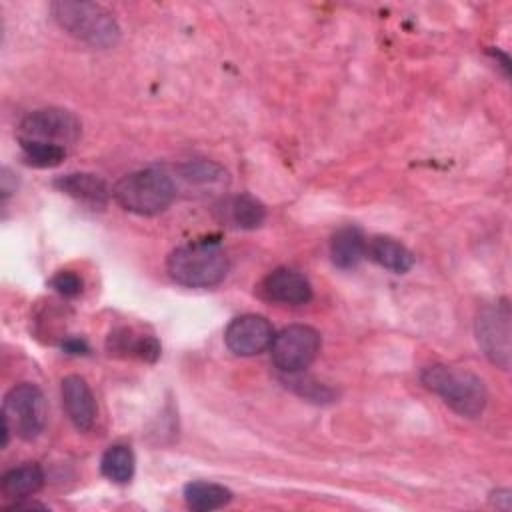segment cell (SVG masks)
Listing matches in <instances>:
<instances>
[{"label": "cell", "mask_w": 512, "mask_h": 512, "mask_svg": "<svg viewBox=\"0 0 512 512\" xmlns=\"http://www.w3.org/2000/svg\"><path fill=\"white\" fill-rule=\"evenodd\" d=\"M166 270L182 286L210 288L224 280L228 256L218 240H194L170 252Z\"/></svg>", "instance_id": "6da1fadb"}, {"label": "cell", "mask_w": 512, "mask_h": 512, "mask_svg": "<svg viewBox=\"0 0 512 512\" xmlns=\"http://www.w3.org/2000/svg\"><path fill=\"white\" fill-rule=\"evenodd\" d=\"M420 380L430 392L438 394L444 404H448L456 414L466 418L478 416L488 402V392L482 378L462 368L432 364L422 370Z\"/></svg>", "instance_id": "7a4b0ae2"}, {"label": "cell", "mask_w": 512, "mask_h": 512, "mask_svg": "<svg viewBox=\"0 0 512 512\" xmlns=\"http://www.w3.org/2000/svg\"><path fill=\"white\" fill-rule=\"evenodd\" d=\"M112 196L124 210L140 216H152L172 204L176 184L164 170L146 168L118 180Z\"/></svg>", "instance_id": "3957f363"}, {"label": "cell", "mask_w": 512, "mask_h": 512, "mask_svg": "<svg viewBox=\"0 0 512 512\" xmlns=\"http://www.w3.org/2000/svg\"><path fill=\"white\" fill-rule=\"evenodd\" d=\"M50 8L60 28L90 46L110 48L120 38L118 22L108 10L98 4L62 0L54 2Z\"/></svg>", "instance_id": "277c9868"}, {"label": "cell", "mask_w": 512, "mask_h": 512, "mask_svg": "<svg viewBox=\"0 0 512 512\" xmlns=\"http://www.w3.org/2000/svg\"><path fill=\"white\" fill-rule=\"evenodd\" d=\"M2 422L22 440H34L46 426V400L36 384L14 386L2 402Z\"/></svg>", "instance_id": "5b68a950"}, {"label": "cell", "mask_w": 512, "mask_h": 512, "mask_svg": "<svg viewBox=\"0 0 512 512\" xmlns=\"http://www.w3.org/2000/svg\"><path fill=\"white\" fill-rule=\"evenodd\" d=\"M320 350V334L312 326L292 324L274 334L270 356L278 370L298 374L306 370Z\"/></svg>", "instance_id": "8992f818"}, {"label": "cell", "mask_w": 512, "mask_h": 512, "mask_svg": "<svg viewBox=\"0 0 512 512\" xmlns=\"http://www.w3.org/2000/svg\"><path fill=\"white\" fill-rule=\"evenodd\" d=\"M80 120L64 108H38L20 122L18 140L64 146L80 138Z\"/></svg>", "instance_id": "52a82bcc"}, {"label": "cell", "mask_w": 512, "mask_h": 512, "mask_svg": "<svg viewBox=\"0 0 512 512\" xmlns=\"http://www.w3.org/2000/svg\"><path fill=\"white\" fill-rule=\"evenodd\" d=\"M476 338L486 358L508 370L510 366V306L506 300L484 306L476 316Z\"/></svg>", "instance_id": "ba28073f"}, {"label": "cell", "mask_w": 512, "mask_h": 512, "mask_svg": "<svg viewBox=\"0 0 512 512\" xmlns=\"http://www.w3.org/2000/svg\"><path fill=\"white\" fill-rule=\"evenodd\" d=\"M274 340L272 324L260 314H242L234 318L224 332L226 346L238 356H254L270 348Z\"/></svg>", "instance_id": "9c48e42d"}, {"label": "cell", "mask_w": 512, "mask_h": 512, "mask_svg": "<svg viewBox=\"0 0 512 512\" xmlns=\"http://www.w3.org/2000/svg\"><path fill=\"white\" fill-rule=\"evenodd\" d=\"M262 294L280 304H290V306H300L310 302L312 298V286L304 278V274L290 270V268H276L272 270L260 286Z\"/></svg>", "instance_id": "30bf717a"}, {"label": "cell", "mask_w": 512, "mask_h": 512, "mask_svg": "<svg viewBox=\"0 0 512 512\" xmlns=\"http://www.w3.org/2000/svg\"><path fill=\"white\" fill-rule=\"evenodd\" d=\"M62 406L70 418V422L86 432L94 426L96 420V400L82 376L70 374L62 380Z\"/></svg>", "instance_id": "8fae6325"}, {"label": "cell", "mask_w": 512, "mask_h": 512, "mask_svg": "<svg viewBox=\"0 0 512 512\" xmlns=\"http://www.w3.org/2000/svg\"><path fill=\"white\" fill-rule=\"evenodd\" d=\"M218 216L224 224L240 230H254L266 218V208L260 200L250 194H238L224 198L218 204Z\"/></svg>", "instance_id": "7c38bea8"}, {"label": "cell", "mask_w": 512, "mask_h": 512, "mask_svg": "<svg viewBox=\"0 0 512 512\" xmlns=\"http://www.w3.org/2000/svg\"><path fill=\"white\" fill-rule=\"evenodd\" d=\"M108 350L116 356H130L154 362L160 356V344L150 334H136L132 328H118L108 336Z\"/></svg>", "instance_id": "4fadbf2b"}, {"label": "cell", "mask_w": 512, "mask_h": 512, "mask_svg": "<svg viewBox=\"0 0 512 512\" xmlns=\"http://www.w3.org/2000/svg\"><path fill=\"white\" fill-rule=\"evenodd\" d=\"M54 186L80 202H88V204H96V206L106 204V200L110 196L106 182L102 178H98L94 174H86V172L64 174L54 180Z\"/></svg>", "instance_id": "5bb4252c"}, {"label": "cell", "mask_w": 512, "mask_h": 512, "mask_svg": "<svg viewBox=\"0 0 512 512\" xmlns=\"http://www.w3.org/2000/svg\"><path fill=\"white\" fill-rule=\"evenodd\" d=\"M44 484V472L36 462H24L16 468H10L4 472L0 480L2 494L6 498L16 500H26L32 494H36Z\"/></svg>", "instance_id": "9a60e30c"}, {"label": "cell", "mask_w": 512, "mask_h": 512, "mask_svg": "<svg viewBox=\"0 0 512 512\" xmlns=\"http://www.w3.org/2000/svg\"><path fill=\"white\" fill-rule=\"evenodd\" d=\"M366 252L376 264H380L382 268L392 270L396 274L408 272L414 264L412 252L402 242H398L390 236H374L366 244Z\"/></svg>", "instance_id": "2e32d148"}, {"label": "cell", "mask_w": 512, "mask_h": 512, "mask_svg": "<svg viewBox=\"0 0 512 512\" xmlns=\"http://www.w3.org/2000/svg\"><path fill=\"white\" fill-rule=\"evenodd\" d=\"M366 254V242L358 228L344 226L330 240V256L338 268H354Z\"/></svg>", "instance_id": "e0dca14e"}, {"label": "cell", "mask_w": 512, "mask_h": 512, "mask_svg": "<svg viewBox=\"0 0 512 512\" xmlns=\"http://www.w3.org/2000/svg\"><path fill=\"white\" fill-rule=\"evenodd\" d=\"M184 500L190 510L210 512L226 506L232 500V492L214 482H190L184 486Z\"/></svg>", "instance_id": "ac0fdd59"}, {"label": "cell", "mask_w": 512, "mask_h": 512, "mask_svg": "<svg viewBox=\"0 0 512 512\" xmlns=\"http://www.w3.org/2000/svg\"><path fill=\"white\" fill-rule=\"evenodd\" d=\"M100 470L112 482H118V484L128 482L134 474V454H132V450L124 444L110 446L102 454Z\"/></svg>", "instance_id": "d6986e66"}, {"label": "cell", "mask_w": 512, "mask_h": 512, "mask_svg": "<svg viewBox=\"0 0 512 512\" xmlns=\"http://www.w3.org/2000/svg\"><path fill=\"white\" fill-rule=\"evenodd\" d=\"M180 178L186 184H194L208 190H218L226 184V172L212 162H188L180 166Z\"/></svg>", "instance_id": "ffe728a7"}, {"label": "cell", "mask_w": 512, "mask_h": 512, "mask_svg": "<svg viewBox=\"0 0 512 512\" xmlns=\"http://www.w3.org/2000/svg\"><path fill=\"white\" fill-rule=\"evenodd\" d=\"M20 146H22V156H24L26 164L36 166V168L58 166L66 156V148L58 146V144L20 140Z\"/></svg>", "instance_id": "44dd1931"}, {"label": "cell", "mask_w": 512, "mask_h": 512, "mask_svg": "<svg viewBox=\"0 0 512 512\" xmlns=\"http://www.w3.org/2000/svg\"><path fill=\"white\" fill-rule=\"evenodd\" d=\"M50 284H52V288H54L58 294H62V296H66V298L78 296V294L82 292V286H84L82 278H80L76 272H72V270H60L58 274L52 276Z\"/></svg>", "instance_id": "7402d4cb"}]
</instances>
